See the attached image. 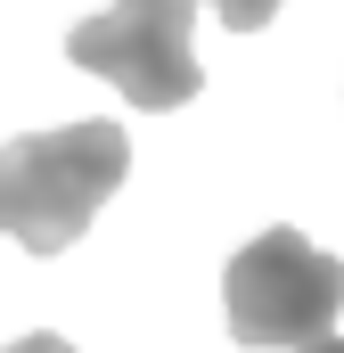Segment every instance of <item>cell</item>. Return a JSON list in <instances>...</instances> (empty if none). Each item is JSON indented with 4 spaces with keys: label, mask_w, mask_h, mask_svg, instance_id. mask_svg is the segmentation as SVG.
<instances>
[{
    "label": "cell",
    "mask_w": 344,
    "mask_h": 353,
    "mask_svg": "<svg viewBox=\"0 0 344 353\" xmlns=\"http://www.w3.org/2000/svg\"><path fill=\"white\" fill-rule=\"evenodd\" d=\"M131 173V140L123 123H58V132H25L0 148V239H17L25 255H66L90 230V214L123 189Z\"/></svg>",
    "instance_id": "1"
},
{
    "label": "cell",
    "mask_w": 344,
    "mask_h": 353,
    "mask_svg": "<svg viewBox=\"0 0 344 353\" xmlns=\"http://www.w3.org/2000/svg\"><path fill=\"white\" fill-rule=\"evenodd\" d=\"M222 304H230V337L255 353H287L328 337L344 312V255H320L303 230H262L246 239L222 271Z\"/></svg>",
    "instance_id": "2"
},
{
    "label": "cell",
    "mask_w": 344,
    "mask_h": 353,
    "mask_svg": "<svg viewBox=\"0 0 344 353\" xmlns=\"http://www.w3.org/2000/svg\"><path fill=\"white\" fill-rule=\"evenodd\" d=\"M189 25H197V0H115V8H98V17H83L66 33V58L83 74H107L131 107L172 115V107H189L205 90Z\"/></svg>",
    "instance_id": "3"
},
{
    "label": "cell",
    "mask_w": 344,
    "mask_h": 353,
    "mask_svg": "<svg viewBox=\"0 0 344 353\" xmlns=\"http://www.w3.org/2000/svg\"><path fill=\"white\" fill-rule=\"evenodd\" d=\"M205 8H213V17H222L230 33H262V25H270V17H279L287 0H205Z\"/></svg>",
    "instance_id": "4"
},
{
    "label": "cell",
    "mask_w": 344,
    "mask_h": 353,
    "mask_svg": "<svg viewBox=\"0 0 344 353\" xmlns=\"http://www.w3.org/2000/svg\"><path fill=\"white\" fill-rule=\"evenodd\" d=\"M0 353H74L66 337H50V329H33V337H17V345H0Z\"/></svg>",
    "instance_id": "5"
},
{
    "label": "cell",
    "mask_w": 344,
    "mask_h": 353,
    "mask_svg": "<svg viewBox=\"0 0 344 353\" xmlns=\"http://www.w3.org/2000/svg\"><path fill=\"white\" fill-rule=\"evenodd\" d=\"M287 353H344V337H312V345H287Z\"/></svg>",
    "instance_id": "6"
}]
</instances>
